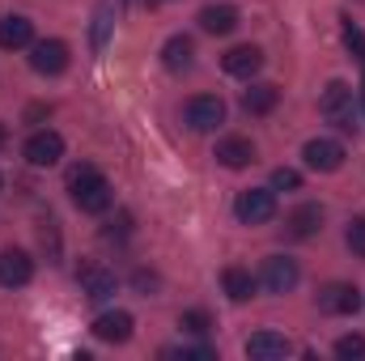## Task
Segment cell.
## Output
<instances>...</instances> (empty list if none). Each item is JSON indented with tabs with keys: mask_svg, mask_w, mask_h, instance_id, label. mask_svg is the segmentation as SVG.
Returning a JSON list of instances; mask_svg holds the SVG:
<instances>
[{
	"mask_svg": "<svg viewBox=\"0 0 365 361\" xmlns=\"http://www.w3.org/2000/svg\"><path fill=\"white\" fill-rule=\"evenodd\" d=\"M68 191H73V204H77L81 213H106L110 200H115L110 183L102 179L93 166H73V175H68Z\"/></svg>",
	"mask_w": 365,
	"mask_h": 361,
	"instance_id": "6da1fadb",
	"label": "cell"
},
{
	"mask_svg": "<svg viewBox=\"0 0 365 361\" xmlns=\"http://www.w3.org/2000/svg\"><path fill=\"white\" fill-rule=\"evenodd\" d=\"M234 217L242 225H268L276 217V191L272 187H247L234 200Z\"/></svg>",
	"mask_w": 365,
	"mask_h": 361,
	"instance_id": "7a4b0ae2",
	"label": "cell"
},
{
	"mask_svg": "<svg viewBox=\"0 0 365 361\" xmlns=\"http://www.w3.org/2000/svg\"><path fill=\"white\" fill-rule=\"evenodd\" d=\"M182 119L191 132H217L225 123V102L217 93H195L187 106H182Z\"/></svg>",
	"mask_w": 365,
	"mask_h": 361,
	"instance_id": "3957f363",
	"label": "cell"
},
{
	"mask_svg": "<svg viewBox=\"0 0 365 361\" xmlns=\"http://www.w3.org/2000/svg\"><path fill=\"white\" fill-rule=\"evenodd\" d=\"M319 115L327 119V123H336V128H353V86H344V81H331L327 90L319 93Z\"/></svg>",
	"mask_w": 365,
	"mask_h": 361,
	"instance_id": "277c9868",
	"label": "cell"
},
{
	"mask_svg": "<svg viewBox=\"0 0 365 361\" xmlns=\"http://www.w3.org/2000/svg\"><path fill=\"white\" fill-rule=\"evenodd\" d=\"M319 310L323 315H357L361 310V289L357 285H344V280H331L319 289Z\"/></svg>",
	"mask_w": 365,
	"mask_h": 361,
	"instance_id": "5b68a950",
	"label": "cell"
},
{
	"mask_svg": "<svg viewBox=\"0 0 365 361\" xmlns=\"http://www.w3.org/2000/svg\"><path fill=\"white\" fill-rule=\"evenodd\" d=\"M30 68H34L38 77H56V73H64V68H68V43H60V39H43V43H34V47H30Z\"/></svg>",
	"mask_w": 365,
	"mask_h": 361,
	"instance_id": "8992f818",
	"label": "cell"
},
{
	"mask_svg": "<svg viewBox=\"0 0 365 361\" xmlns=\"http://www.w3.org/2000/svg\"><path fill=\"white\" fill-rule=\"evenodd\" d=\"M64 158V136L60 132H34L30 141H26V162L30 166H38V171H47V166H56Z\"/></svg>",
	"mask_w": 365,
	"mask_h": 361,
	"instance_id": "52a82bcc",
	"label": "cell"
},
{
	"mask_svg": "<svg viewBox=\"0 0 365 361\" xmlns=\"http://www.w3.org/2000/svg\"><path fill=\"white\" fill-rule=\"evenodd\" d=\"M302 158H306V166H310V171H319V175H331V171H340V166H344V145H340V141H327V136H319V141H306Z\"/></svg>",
	"mask_w": 365,
	"mask_h": 361,
	"instance_id": "ba28073f",
	"label": "cell"
},
{
	"mask_svg": "<svg viewBox=\"0 0 365 361\" xmlns=\"http://www.w3.org/2000/svg\"><path fill=\"white\" fill-rule=\"evenodd\" d=\"M297 264L289 260V255H268L264 260V268H259V285L268 289V293H289L293 285H297Z\"/></svg>",
	"mask_w": 365,
	"mask_h": 361,
	"instance_id": "9c48e42d",
	"label": "cell"
},
{
	"mask_svg": "<svg viewBox=\"0 0 365 361\" xmlns=\"http://www.w3.org/2000/svg\"><path fill=\"white\" fill-rule=\"evenodd\" d=\"M30 276H34V260L26 251H17V247L0 251V285L4 289H21V285H30Z\"/></svg>",
	"mask_w": 365,
	"mask_h": 361,
	"instance_id": "30bf717a",
	"label": "cell"
},
{
	"mask_svg": "<svg viewBox=\"0 0 365 361\" xmlns=\"http://www.w3.org/2000/svg\"><path fill=\"white\" fill-rule=\"evenodd\" d=\"M132 327H136V323H132L128 310H102V315L93 319L90 332L98 340H106V345H123V340H132Z\"/></svg>",
	"mask_w": 365,
	"mask_h": 361,
	"instance_id": "8fae6325",
	"label": "cell"
},
{
	"mask_svg": "<svg viewBox=\"0 0 365 361\" xmlns=\"http://www.w3.org/2000/svg\"><path fill=\"white\" fill-rule=\"evenodd\" d=\"M221 68H225L230 77L251 81V77L264 68V51H259V47H251V43H247V47H234V51H225V56H221Z\"/></svg>",
	"mask_w": 365,
	"mask_h": 361,
	"instance_id": "7c38bea8",
	"label": "cell"
},
{
	"mask_svg": "<svg viewBox=\"0 0 365 361\" xmlns=\"http://www.w3.org/2000/svg\"><path fill=\"white\" fill-rule=\"evenodd\" d=\"M289 353H293V345L280 332H255L247 340V357L251 361H280V357H289Z\"/></svg>",
	"mask_w": 365,
	"mask_h": 361,
	"instance_id": "4fadbf2b",
	"label": "cell"
},
{
	"mask_svg": "<svg viewBox=\"0 0 365 361\" xmlns=\"http://www.w3.org/2000/svg\"><path fill=\"white\" fill-rule=\"evenodd\" d=\"M34 43V21L21 17V13H9L0 17V51H17V47H30Z\"/></svg>",
	"mask_w": 365,
	"mask_h": 361,
	"instance_id": "5bb4252c",
	"label": "cell"
},
{
	"mask_svg": "<svg viewBox=\"0 0 365 361\" xmlns=\"http://www.w3.org/2000/svg\"><path fill=\"white\" fill-rule=\"evenodd\" d=\"M115 289H119V280H115L110 268H102V264H86V268H81V293H86V298L106 302Z\"/></svg>",
	"mask_w": 365,
	"mask_h": 361,
	"instance_id": "9a60e30c",
	"label": "cell"
},
{
	"mask_svg": "<svg viewBox=\"0 0 365 361\" xmlns=\"http://www.w3.org/2000/svg\"><path fill=\"white\" fill-rule=\"evenodd\" d=\"M217 162L230 166V171H242V166L255 162V145H251L247 136H225V141L217 145Z\"/></svg>",
	"mask_w": 365,
	"mask_h": 361,
	"instance_id": "2e32d148",
	"label": "cell"
},
{
	"mask_svg": "<svg viewBox=\"0 0 365 361\" xmlns=\"http://www.w3.org/2000/svg\"><path fill=\"white\" fill-rule=\"evenodd\" d=\"M284 230H289L293 238H310V234H319V230H323V208H319V204H302V208H293V213L284 217Z\"/></svg>",
	"mask_w": 365,
	"mask_h": 361,
	"instance_id": "e0dca14e",
	"label": "cell"
},
{
	"mask_svg": "<svg viewBox=\"0 0 365 361\" xmlns=\"http://www.w3.org/2000/svg\"><path fill=\"white\" fill-rule=\"evenodd\" d=\"M238 26V9L234 4H204L200 9V30L208 34H230Z\"/></svg>",
	"mask_w": 365,
	"mask_h": 361,
	"instance_id": "ac0fdd59",
	"label": "cell"
},
{
	"mask_svg": "<svg viewBox=\"0 0 365 361\" xmlns=\"http://www.w3.org/2000/svg\"><path fill=\"white\" fill-rule=\"evenodd\" d=\"M191 60H195V43H191L187 34L166 39V47H162V64H166L170 73H187V68H191Z\"/></svg>",
	"mask_w": 365,
	"mask_h": 361,
	"instance_id": "d6986e66",
	"label": "cell"
},
{
	"mask_svg": "<svg viewBox=\"0 0 365 361\" xmlns=\"http://www.w3.org/2000/svg\"><path fill=\"white\" fill-rule=\"evenodd\" d=\"M276 102H280V90H276L272 81H255L251 90L242 93V111L247 115H268Z\"/></svg>",
	"mask_w": 365,
	"mask_h": 361,
	"instance_id": "ffe728a7",
	"label": "cell"
},
{
	"mask_svg": "<svg viewBox=\"0 0 365 361\" xmlns=\"http://www.w3.org/2000/svg\"><path fill=\"white\" fill-rule=\"evenodd\" d=\"M221 289L230 293V302H247V298H255V276L247 268H225L221 272Z\"/></svg>",
	"mask_w": 365,
	"mask_h": 361,
	"instance_id": "44dd1931",
	"label": "cell"
},
{
	"mask_svg": "<svg viewBox=\"0 0 365 361\" xmlns=\"http://www.w3.org/2000/svg\"><path fill=\"white\" fill-rule=\"evenodd\" d=\"M179 327L187 336H208V332H212V319H208V310H182Z\"/></svg>",
	"mask_w": 365,
	"mask_h": 361,
	"instance_id": "7402d4cb",
	"label": "cell"
},
{
	"mask_svg": "<svg viewBox=\"0 0 365 361\" xmlns=\"http://www.w3.org/2000/svg\"><path fill=\"white\" fill-rule=\"evenodd\" d=\"M344 47L361 60V68H365V34H361V26H357V21H349V17H344Z\"/></svg>",
	"mask_w": 365,
	"mask_h": 361,
	"instance_id": "603a6c76",
	"label": "cell"
},
{
	"mask_svg": "<svg viewBox=\"0 0 365 361\" xmlns=\"http://www.w3.org/2000/svg\"><path fill=\"white\" fill-rule=\"evenodd\" d=\"M344 243H349V251H353V255H361V260H365V217H353V221H349Z\"/></svg>",
	"mask_w": 365,
	"mask_h": 361,
	"instance_id": "cb8c5ba5",
	"label": "cell"
},
{
	"mask_svg": "<svg viewBox=\"0 0 365 361\" xmlns=\"http://www.w3.org/2000/svg\"><path fill=\"white\" fill-rule=\"evenodd\" d=\"M336 357H344V361H353V357H365V336H340L336 340Z\"/></svg>",
	"mask_w": 365,
	"mask_h": 361,
	"instance_id": "d4e9b609",
	"label": "cell"
},
{
	"mask_svg": "<svg viewBox=\"0 0 365 361\" xmlns=\"http://www.w3.org/2000/svg\"><path fill=\"white\" fill-rule=\"evenodd\" d=\"M297 187H302V175L297 171H289V166L272 171V191H297Z\"/></svg>",
	"mask_w": 365,
	"mask_h": 361,
	"instance_id": "484cf974",
	"label": "cell"
},
{
	"mask_svg": "<svg viewBox=\"0 0 365 361\" xmlns=\"http://www.w3.org/2000/svg\"><path fill=\"white\" fill-rule=\"evenodd\" d=\"M106 30H110V4H102V9H98V17H93V47H102V43H106Z\"/></svg>",
	"mask_w": 365,
	"mask_h": 361,
	"instance_id": "4316f807",
	"label": "cell"
},
{
	"mask_svg": "<svg viewBox=\"0 0 365 361\" xmlns=\"http://www.w3.org/2000/svg\"><path fill=\"white\" fill-rule=\"evenodd\" d=\"M166 357H182V361H212V349H170Z\"/></svg>",
	"mask_w": 365,
	"mask_h": 361,
	"instance_id": "83f0119b",
	"label": "cell"
},
{
	"mask_svg": "<svg viewBox=\"0 0 365 361\" xmlns=\"http://www.w3.org/2000/svg\"><path fill=\"white\" fill-rule=\"evenodd\" d=\"M128 230H132V217H128V213H119V221H110V230H102V234H106V238H123Z\"/></svg>",
	"mask_w": 365,
	"mask_h": 361,
	"instance_id": "f1b7e54d",
	"label": "cell"
},
{
	"mask_svg": "<svg viewBox=\"0 0 365 361\" xmlns=\"http://www.w3.org/2000/svg\"><path fill=\"white\" fill-rule=\"evenodd\" d=\"M136 289H158V276L153 272H136Z\"/></svg>",
	"mask_w": 365,
	"mask_h": 361,
	"instance_id": "f546056e",
	"label": "cell"
},
{
	"mask_svg": "<svg viewBox=\"0 0 365 361\" xmlns=\"http://www.w3.org/2000/svg\"><path fill=\"white\" fill-rule=\"evenodd\" d=\"M0 145H4V123H0Z\"/></svg>",
	"mask_w": 365,
	"mask_h": 361,
	"instance_id": "4dcf8cb0",
	"label": "cell"
},
{
	"mask_svg": "<svg viewBox=\"0 0 365 361\" xmlns=\"http://www.w3.org/2000/svg\"><path fill=\"white\" fill-rule=\"evenodd\" d=\"M361 98H365V86H361Z\"/></svg>",
	"mask_w": 365,
	"mask_h": 361,
	"instance_id": "1f68e13d",
	"label": "cell"
},
{
	"mask_svg": "<svg viewBox=\"0 0 365 361\" xmlns=\"http://www.w3.org/2000/svg\"><path fill=\"white\" fill-rule=\"evenodd\" d=\"M0 187H4V179H0Z\"/></svg>",
	"mask_w": 365,
	"mask_h": 361,
	"instance_id": "d6a6232c",
	"label": "cell"
}]
</instances>
